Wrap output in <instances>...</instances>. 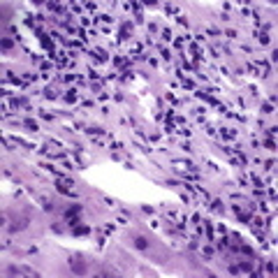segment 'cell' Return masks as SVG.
Segmentation results:
<instances>
[{
    "instance_id": "obj_1",
    "label": "cell",
    "mask_w": 278,
    "mask_h": 278,
    "mask_svg": "<svg viewBox=\"0 0 278 278\" xmlns=\"http://www.w3.org/2000/svg\"><path fill=\"white\" fill-rule=\"evenodd\" d=\"M70 269H72V274L81 276V274H86V262L79 255H72V257H70Z\"/></svg>"
},
{
    "instance_id": "obj_2",
    "label": "cell",
    "mask_w": 278,
    "mask_h": 278,
    "mask_svg": "<svg viewBox=\"0 0 278 278\" xmlns=\"http://www.w3.org/2000/svg\"><path fill=\"white\" fill-rule=\"evenodd\" d=\"M79 211H81V206H72L70 211H65V218H67V223H70V225H74V227H76V223H79Z\"/></svg>"
},
{
    "instance_id": "obj_3",
    "label": "cell",
    "mask_w": 278,
    "mask_h": 278,
    "mask_svg": "<svg viewBox=\"0 0 278 278\" xmlns=\"http://www.w3.org/2000/svg\"><path fill=\"white\" fill-rule=\"evenodd\" d=\"M130 35H132V26H130V23H123V30H121L118 37H121V39H128Z\"/></svg>"
},
{
    "instance_id": "obj_4",
    "label": "cell",
    "mask_w": 278,
    "mask_h": 278,
    "mask_svg": "<svg viewBox=\"0 0 278 278\" xmlns=\"http://www.w3.org/2000/svg\"><path fill=\"white\" fill-rule=\"evenodd\" d=\"M42 44H44V49H46V51H49V54H51V56H54V44H51V39H49V37H46V35H42Z\"/></svg>"
},
{
    "instance_id": "obj_5",
    "label": "cell",
    "mask_w": 278,
    "mask_h": 278,
    "mask_svg": "<svg viewBox=\"0 0 278 278\" xmlns=\"http://www.w3.org/2000/svg\"><path fill=\"white\" fill-rule=\"evenodd\" d=\"M88 232H91V229H88V227H86V225H84V227H81V225H76V227H74V232H72V234H76V236H86Z\"/></svg>"
},
{
    "instance_id": "obj_6",
    "label": "cell",
    "mask_w": 278,
    "mask_h": 278,
    "mask_svg": "<svg viewBox=\"0 0 278 278\" xmlns=\"http://www.w3.org/2000/svg\"><path fill=\"white\" fill-rule=\"evenodd\" d=\"M114 63H116V67H118V70H128V67H130V63L125 60V58H116Z\"/></svg>"
},
{
    "instance_id": "obj_7",
    "label": "cell",
    "mask_w": 278,
    "mask_h": 278,
    "mask_svg": "<svg viewBox=\"0 0 278 278\" xmlns=\"http://www.w3.org/2000/svg\"><path fill=\"white\" fill-rule=\"evenodd\" d=\"M220 134H223L225 139H234V137H236V134H234V130H227V128H223V130H220Z\"/></svg>"
},
{
    "instance_id": "obj_8",
    "label": "cell",
    "mask_w": 278,
    "mask_h": 278,
    "mask_svg": "<svg viewBox=\"0 0 278 278\" xmlns=\"http://www.w3.org/2000/svg\"><path fill=\"white\" fill-rule=\"evenodd\" d=\"M174 167H179V169H192V165H190V162H181V160H174Z\"/></svg>"
},
{
    "instance_id": "obj_9",
    "label": "cell",
    "mask_w": 278,
    "mask_h": 278,
    "mask_svg": "<svg viewBox=\"0 0 278 278\" xmlns=\"http://www.w3.org/2000/svg\"><path fill=\"white\" fill-rule=\"evenodd\" d=\"M65 100H67V104H72L74 100H76V93H74V91H67V95H65Z\"/></svg>"
},
{
    "instance_id": "obj_10",
    "label": "cell",
    "mask_w": 278,
    "mask_h": 278,
    "mask_svg": "<svg viewBox=\"0 0 278 278\" xmlns=\"http://www.w3.org/2000/svg\"><path fill=\"white\" fill-rule=\"evenodd\" d=\"M46 7H49L51 12H58V14H60V12H63V7H60V5H56V3H49V5H46Z\"/></svg>"
},
{
    "instance_id": "obj_11",
    "label": "cell",
    "mask_w": 278,
    "mask_h": 278,
    "mask_svg": "<svg viewBox=\"0 0 278 278\" xmlns=\"http://www.w3.org/2000/svg\"><path fill=\"white\" fill-rule=\"evenodd\" d=\"M134 244H137V248H144V250H146V248H149V244H146V239H137V241H134Z\"/></svg>"
},
{
    "instance_id": "obj_12",
    "label": "cell",
    "mask_w": 278,
    "mask_h": 278,
    "mask_svg": "<svg viewBox=\"0 0 278 278\" xmlns=\"http://www.w3.org/2000/svg\"><path fill=\"white\" fill-rule=\"evenodd\" d=\"M3 49H5V51H7V49H12V39H7V37L3 39Z\"/></svg>"
},
{
    "instance_id": "obj_13",
    "label": "cell",
    "mask_w": 278,
    "mask_h": 278,
    "mask_svg": "<svg viewBox=\"0 0 278 278\" xmlns=\"http://www.w3.org/2000/svg\"><path fill=\"white\" fill-rule=\"evenodd\" d=\"M44 95H46V97H56V91H54V88H46Z\"/></svg>"
},
{
    "instance_id": "obj_14",
    "label": "cell",
    "mask_w": 278,
    "mask_h": 278,
    "mask_svg": "<svg viewBox=\"0 0 278 278\" xmlns=\"http://www.w3.org/2000/svg\"><path fill=\"white\" fill-rule=\"evenodd\" d=\"M88 132H91V134H102V130H100V128H88Z\"/></svg>"
},
{
    "instance_id": "obj_15",
    "label": "cell",
    "mask_w": 278,
    "mask_h": 278,
    "mask_svg": "<svg viewBox=\"0 0 278 278\" xmlns=\"http://www.w3.org/2000/svg\"><path fill=\"white\" fill-rule=\"evenodd\" d=\"M9 81H12V84H16V86H21V81H19V79H16V76H14V74H9Z\"/></svg>"
},
{
    "instance_id": "obj_16",
    "label": "cell",
    "mask_w": 278,
    "mask_h": 278,
    "mask_svg": "<svg viewBox=\"0 0 278 278\" xmlns=\"http://www.w3.org/2000/svg\"><path fill=\"white\" fill-rule=\"evenodd\" d=\"M26 125L30 128V130H37V123H33V121H26Z\"/></svg>"
}]
</instances>
